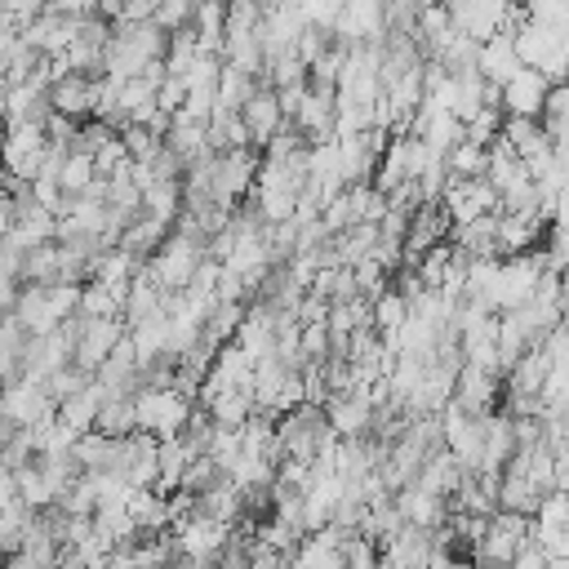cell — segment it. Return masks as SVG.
<instances>
[{
  "mask_svg": "<svg viewBox=\"0 0 569 569\" xmlns=\"http://www.w3.org/2000/svg\"><path fill=\"white\" fill-rule=\"evenodd\" d=\"M227 542H231V525L209 520V516H200V511L173 529V547H178V556H187V560H222Z\"/></svg>",
  "mask_w": 569,
  "mask_h": 569,
  "instance_id": "cell-5",
  "label": "cell"
},
{
  "mask_svg": "<svg viewBox=\"0 0 569 569\" xmlns=\"http://www.w3.org/2000/svg\"><path fill=\"white\" fill-rule=\"evenodd\" d=\"M489 84H511L520 71H525V62H520V53H516V40L511 36H493L489 44H480V67H476Z\"/></svg>",
  "mask_w": 569,
  "mask_h": 569,
  "instance_id": "cell-15",
  "label": "cell"
},
{
  "mask_svg": "<svg viewBox=\"0 0 569 569\" xmlns=\"http://www.w3.org/2000/svg\"><path fill=\"white\" fill-rule=\"evenodd\" d=\"M440 431H445V449L462 462V467H480V453H485V418H471V413H462L453 400L445 405V413H440Z\"/></svg>",
  "mask_w": 569,
  "mask_h": 569,
  "instance_id": "cell-6",
  "label": "cell"
},
{
  "mask_svg": "<svg viewBox=\"0 0 569 569\" xmlns=\"http://www.w3.org/2000/svg\"><path fill=\"white\" fill-rule=\"evenodd\" d=\"M240 116H244V124H249V133H253V147H267L271 138H280V133L289 129L284 107H280V93H276V89H258Z\"/></svg>",
  "mask_w": 569,
  "mask_h": 569,
  "instance_id": "cell-12",
  "label": "cell"
},
{
  "mask_svg": "<svg viewBox=\"0 0 569 569\" xmlns=\"http://www.w3.org/2000/svg\"><path fill=\"white\" fill-rule=\"evenodd\" d=\"M204 258H209V244L204 240H191V236H178L173 231L169 244L147 262V276L156 280L160 293H187Z\"/></svg>",
  "mask_w": 569,
  "mask_h": 569,
  "instance_id": "cell-2",
  "label": "cell"
},
{
  "mask_svg": "<svg viewBox=\"0 0 569 569\" xmlns=\"http://www.w3.org/2000/svg\"><path fill=\"white\" fill-rule=\"evenodd\" d=\"M116 449H120V440H111L102 431H89V436L76 440V467L89 471V476H102V471L116 467Z\"/></svg>",
  "mask_w": 569,
  "mask_h": 569,
  "instance_id": "cell-25",
  "label": "cell"
},
{
  "mask_svg": "<svg viewBox=\"0 0 569 569\" xmlns=\"http://www.w3.org/2000/svg\"><path fill=\"white\" fill-rule=\"evenodd\" d=\"M502 396H507L502 378L462 365V373H458V391H453V405H458L462 413H471V418H489V413L502 409Z\"/></svg>",
  "mask_w": 569,
  "mask_h": 569,
  "instance_id": "cell-8",
  "label": "cell"
},
{
  "mask_svg": "<svg viewBox=\"0 0 569 569\" xmlns=\"http://www.w3.org/2000/svg\"><path fill=\"white\" fill-rule=\"evenodd\" d=\"M169 236H173V227H169V222H160V218L142 213V218H138V222H129V231L120 236V249H129L133 258L151 262V258L169 244Z\"/></svg>",
  "mask_w": 569,
  "mask_h": 569,
  "instance_id": "cell-22",
  "label": "cell"
},
{
  "mask_svg": "<svg viewBox=\"0 0 569 569\" xmlns=\"http://www.w3.org/2000/svg\"><path fill=\"white\" fill-rule=\"evenodd\" d=\"M200 409H209V418L218 422V427H249L253 418H258V400H253V391H218V396H200L196 400Z\"/></svg>",
  "mask_w": 569,
  "mask_h": 569,
  "instance_id": "cell-18",
  "label": "cell"
},
{
  "mask_svg": "<svg viewBox=\"0 0 569 569\" xmlns=\"http://www.w3.org/2000/svg\"><path fill=\"white\" fill-rule=\"evenodd\" d=\"M80 316H89V320H116V316H124V302L102 280H89L80 289Z\"/></svg>",
  "mask_w": 569,
  "mask_h": 569,
  "instance_id": "cell-30",
  "label": "cell"
},
{
  "mask_svg": "<svg viewBox=\"0 0 569 569\" xmlns=\"http://www.w3.org/2000/svg\"><path fill=\"white\" fill-rule=\"evenodd\" d=\"M18 489H22V502H27L31 511H49V507H58V498H53V489H49L40 462H31V467L18 471Z\"/></svg>",
  "mask_w": 569,
  "mask_h": 569,
  "instance_id": "cell-32",
  "label": "cell"
},
{
  "mask_svg": "<svg viewBox=\"0 0 569 569\" xmlns=\"http://www.w3.org/2000/svg\"><path fill=\"white\" fill-rule=\"evenodd\" d=\"M204 53H200V36H196V27H187V31H178V36H169V53H164V67H169V76H187L196 62H200Z\"/></svg>",
  "mask_w": 569,
  "mask_h": 569,
  "instance_id": "cell-29",
  "label": "cell"
},
{
  "mask_svg": "<svg viewBox=\"0 0 569 569\" xmlns=\"http://www.w3.org/2000/svg\"><path fill=\"white\" fill-rule=\"evenodd\" d=\"M133 409H138V431H147L156 440H178V436H187L196 400L178 396L173 387H142L133 396Z\"/></svg>",
  "mask_w": 569,
  "mask_h": 569,
  "instance_id": "cell-1",
  "label": "cell"
},
{
  "mask_svg": "<svg viewBox=\"0 0 569 569\" xmlns=\"http://www.w3.org/2000/svg\"><path fill=\"white\" fill-rule=\"evenodd\" d=\"M102 405H107V387L93 378L80 396H71L67 405H58V422L71 427L76 436H89V431H98V413H102Z\"/></svg>",
  "mask_w": 569,
  "mask_h": 569,
  "instance_id": "cell-16",
  "label": "cell"
},
{
  "mask_svg": "<svg viewBox=\"0 0 569 569\" xmlns=\"http://www.w3.org/2000/svg\"><path fill=\"white\" fill-rule=\"evenodd\" d=\"M258 89H262L258 76H249V71L222 62V80H218V107H222V111H244Z\"/></svg>",
  "mask_w": 569,
  "mask_h": 569,
  "instance_id": "cell-26",
  "label": "cell"
},
{
  "mask_svg": "<svg viewBox=\"0 0 569 569\" xmlns=\"http://www.w3.org/2000/svg\"><path fill=\"white\" fill-rule=\"evenodd\" d=\"M156 27H160L164 36H178V31L196 27V4H191V0H164V4L156 9Z\"/></svg>",
  "mask_w": 569,
  "mask_h": 569,
  "instance_id": "cell-34",
  "label": "cell"
},
{
  "mask_svg": "<svg viewBox=\"0 0 569 569\" xmlns=\"http://www.w3.org/2000/svg\"><path fill=\"white\" fill-rule=\"evenodd\" d=\"M124 338H129L124 316H116V320H89L84 333H80V342H76V365L98 378V369L116 356V347H120Z\"/></svg>",
  "mask_w": 569,
  "mask_h": 569,
  "instance_id": "cell-7",
  "label": "cell"
},
{
  "mask_svg": "<svg viewBox=\"0 0 569 569\" xmlns=\"http://www.w3.org/2000/svg\"><path fill=\"white\" fill-rule=\"evenodd\" d=\"M396 507H400L405 525H413V529H427V533H436V529H445V525H449V498L422 493L418 485L400 489V493H396Z\"/></svg>",
  "mask_w": 569,
  "mask_h": 569,
  "instance_id": "cell-13",
  "label": "cell"
},
{
  "mask_svg": "<svg viewBox=\"0 0 569 569\" xmlns=\"http://www.w3.org/2000/svg\"><path fill=\"white\" fill-rule=\"evenodd\" d=\"M53 111H58V116H71V120H80V124H89L93 111H98V80H89V76H67V80H58V84H53Z\"/></svg>",
  "mask_w": 569,
  "mask_h": 569,
  "instance_id": "cell-14",
  "label": "cell"
},
{
  "mask_svg": "<svg viewBox=\"0 0 569 569\" xmlns=\"http://www.w3.org/2000/svg\"><path fill=\"white\" fill-rule=\"evenodd\" d=\"M409 316H413V307H409V298H405L400 289H387V293L373 302V329H378L387 342L409 325Z\"/></svg>",
  "mask_w": 569,
  "mask_h": 569,
  "instance_id": "cell-27",
  "label": "cell"
},
{
  "mask_svg": "<svg viewBox=\"0 0 569 569\" xmlns=\"http://www.w3.org/2000/svg\"><path fill=\"white\" fill-rule=\"evenodd\" d=\"M329 413V427L338 431V440H369L373 436V422H378V409L365 391H347V396H333L325 405Z\"/></svg>",
  "mask_w": 569,
  "mask_h": 569,
  "instance_id": "cell-9",
  "label": "cell"
},
{
  "mask_svg": "<svg viewBox=\"0 0 569 569\" xmlns=\"http://www.w3.org/2000/svg\"><path fill=\"white\" fill-rule=\"evenodd\" d=\"M551 565H556V560H551V556H547L538 542H529V547H525V551L511 560V569H551Z\"/></svg>",
  "mask_w": 569,
  "mask_h": 569,
  "instance_id": "cell-37",
  "label": "cell"
},
{
  "mask_svg": "<svg viewBox=\"0 0 569 569\" xmlns=\"http://www.w3.org/2000/svg\"><path fill=\"white\" fill-rule=\"evenodd\" d=\"M89 382H93V373H84L80 365H67V369H62V373H53L44 387H49L53 405H67V400H71V396H80Z\"/></svg>",
  "mask_w": 569,
  "mask_h": 569,
  "instance_id": "cell-35",
  "label": "cell"
},
{
  "mask_svg": "<svg viewBox=\"0 0 569 569\" xmlns=\"http://www.w3.org/2000/svg\"><path fill=\"white\" fill-rule=\"evenodd\" d=\"M445 160H449V178H489V147L458 142Z\"/></svg>",
  "mask_w": 569,
  "mask_h": 569,
  "instance_id": "cell-31",
  "label": "cell"
},
{
  "mask_svg": "<svg viewBox=\"0 0 569 569\" xmlns=\"http://www.w3.org/2000/svg\"><path fill=\"white\" fill-rule=\"evenodd\" d=\"M502 138L511 142V151H516L525 164H533V160H542V156H551V151H556V142H551V133L542 129V120H520V116H507Z\"/></svg>",
  "mask_w": 569,
  "mask_h": 569,
  "instance_id": "cell-17",
  "label": "cell"
},
{
  "mask_svg": "<svg viewBox=\"0 0 569 569\" xmlns=\"http://www.w3.org/2000/svg\"><path fill=\"white\" fill-rule=\"evenodd\" d=\"M511 40H516V53H520V62H525V67H533V71H538V67H542V62H547V58H551L560 44H565V40H560L551 27H542V22H529V13H525V22L511 31Z\"/></svg>",
  "mask_w": 569,
  "mask_h": 569,
  "instance_id": "cell-21",
  "label": "cell"
},
{
  "mask_svg": "<svg viewBox=\"0 0 569 569\" xmlns=\"http://www.w3.org/2000/svg\"><path fill=\"white\" fill-rule=\"evenodd\" d=\"M453 258H458V249H453V244H436V249H431V253L418 262L422 284L440 293V289H445V280H449V271H453Z\"/></svg>",
  "mask_w": 569,
  "mask_h": 569,
  "instance_id": "cell-33",
  "label": "cell"
},
{
  "mask_svg": "<svg viewBox=\"0 0 569 569\" xmlns=\"http://www.w3.org/2000/svg\"><path fill=\"white\" fill-rule=\"evenodd\" d=\"M98 431L111 436V440L138 436V409H133V400H107L102 413H98Z\"/></svg>",
  "mask_w": 569,
  "mask_h": 569,
  "instance_id": "cell-28",
  "label": "cell"
},
{
  "mask_svg": "<svg viewBox=\"0 0 569 569\" xmlns=\"http://www.w3.org/2000/svg\"><path fill=\"white\" fill-rule=\"evenodd\" d=\"M0 413H4V422L22 427V431H44V427L58 422V405H53L49 387L36 382V378L9 382V387H4V405H0Z\"/></svg>",
  "mask_w": 569,
  "mask_h": 569,
  "instance_id": "cell-4",
  "label": "cell"
},
{
  "mask_svg": "<svg viewBox=\"0 0 569 569\" xmlns=\"http://www.w3.org/2000/svg\"><path fill=\"white\" fill-rule=\"evenodd\" d=\"M440 204H445V213H449L453 227H471V222H480V218L502 213V196L493 191L489 178H449Z\"/></svg>",
  "mask_w": 569,
  "mask_h": 569,
  "instance_id": "cell-3",
  "label": "cell"
},
{
  "mask_svg": "<svg viewBox=\"0 0 569 569\" xmlns=\"http://www.w3.org/2000/svg\"><path fill=\"white\" fill-rule=\"evenodd\" d=\"M196 36H200L204 58H222V49H227V4H218V0L196 4Z\"/></svg>",
  "mask_w": 569,
  "mask_h": 569,
  "instance_id": "cell-24",
  "label": "cell"
},
{
  "mask_svg": "<svg viewBox=\"0 0 569 569\" xmlns=\"http://www.w3.org/2000/svg\"><path fill=\"white\" fill-rule=\"evenodd\" d=\"M342 556H347V569H378V560H382L378 542L365 538V533H356V538L342 547Z\"/></svg>",
  "mask_w": 569,
  "mask_h": 569,
  "instance_id": "cell-36",
  "label": "cell"
},
{
  "mask_svg": "<svg viewBox=\"0 0 569 569\" xmlns=\"http://www.w3.org/2000/svg\"><path fill=\"white\" fill-rule=\"evenodd\" d=\"M538 507H542V493L533 489V480L525 476V467L520 462H511L507 471H502V489H498V511H516V516H538Z\"/></svg>",
  "mask_w": 569,
  "mask_h": 569,
  "instance_id": "cell-20",
  "label": "cell"
},
{
  "mask_svg": "<svg viewBox=\"0 0 569 569\" xmlns=\"http://www.w3.org/2000/svg\"><path fill=\"white\" fill-rule=\"evenodd\" d=\"M547 98H551V80L542 71H533V67H525L511 84H502V111L520 116V120H542Z\"/></svg>",
  "mask_w": 569,
  "mask_h": 569,
  "instance_id": "cell-10",
  "label": "cell"
},
{
  "mask_svg": "<svg viewBox=\"0 0 569 569\" xmlns=\"http://www.w3.org/2000/svg\"><path fill=\"white\" fill-rule=\"evenodd\" d=\"M498 218H502V213L480 218V222H471V227H453L449 244L462 249L467 258H502V244H498Z\"/></svg>",
  "mask_w": 569,
  "mask_h": 569,
  "instance_id": "cell-23",
  "label": "cell"
},
{
  "mask_svg": "<svg viewBox=\"0 0 569 569\" xmlns=\"http://www.w3.org/2000/svg\"><path fill=\"white\" fill-rule=\"evenodd\" d=\"M471 476V467H462L449 449H440L427 467H422V476H418V489L422 493H436V498H453L458 489H462V480Z\"/></svg>",
  "mask_w": 569,
  "mask_h": 569,
  "instance_id": "cell-19",
  "label": "cell"
},
{
  "mask_svg": "<svg viewBox=\"0 0 569 569\" xmlns=\"http://www.w3.org/2000/svg\"><path fill=\"white\" fill-rule=\"evenodd\" d=\"M396 569H427L431 560H436V533H427V529H413V525H405L396 538H387L382 547H378Z\"/></svg>",
  "mask_w": 569,
  "mask_h": 569,
  "instance_id": "cell-11",
  "label": "cell"
}]
</instances>
